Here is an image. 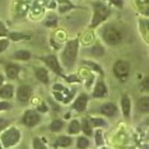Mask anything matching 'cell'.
<instances>
[{
  "mask_svg": "<svg viewBox=\"0 0 149 149\" xmlns=\"http://www.w3.org/2000/svg\"><path fill=\"white\" fill-rule=\"evenodd\" d=\"M32 94V89L29 86H22L19 87L18 92H17V97H18V101H21L22 103L28 102V100L31 98Z\"/></svg>",
  "mask_w": 149,
  "mask_h": 149,
  "instance_id": "52a82bcc",
  "label": "cell"
},
{
  "mask_svg": "<svg viewBox=\"0 0 149 149\" xmlns=\"http://www.w3.org/2000/svg\"><path fill=\"white\" fill-rule=\"evenodd\" d=\"M69 133L70 134H78L79 133V130H80V124H79V121L78 120H73L72 123H70L69 125Z\"/></svg>",
  "mask_w": 149,
  "mask_h": 149,
  "instance_id": "d6986e66",
  "label": "cell"
},
{
  "mask_svg": "<svg viewBox=\"0 0 149 149\" xmlns=\"http://www.w3.org/2000/svg\"><path fill=\"white\" fill-rule=\"evenodd\" d=\"M129 72H130V65H129L126 61H123V60H120V61H117L113 65V73H115V75H116L118 79H121V80L126 79L127 75H129Z\"/></svg>",
  "mask_w": 149,
  "mask_h": 149,
  "instance_id": "5b68a950",
  "label": "cell"
},
{
  "mask_svg": "<svg viewBox=\"0 0 149 149\" xmlns=\"http://www.w3.org/2000/svg\"><path fill=\"white\" fill-rule=\"evenodd\" d=\"M103 40L106 41L108 45H116L121 41V32L118 31V28H116L115 26H107L103 29Z\"/></svg>",
  "mask_w": 149,
  "mask_h": 149,
  "instance_id": "7a4b0ae2",
  "label": "cell"
},
{
  "mask_svg": "<svg viewBox=\"0 0 149 149\" xmlns=\"http://www.w3.org/2000/svg\"><path fill=\"white\" fill-rule=\"evenodd\" d=\"M6 125H8V123H6L5 120H3V118H0V130H1V129H4Z\"/></svg>",
  "mask_w": 149,
  "mask_h": 149,
  "instance_id": "836d02e7",
  "label": "cell"
},
{
  "mask_svg": "<svg viewBox=\"0 0 149 149\" xmlns=\"http://www.w3.org/2000/svg\"><path fill=\"white\" fill-rule=\"evenodd\" d=\"M141 89L144 91V92H148L149 91V79L148 78H145L143 80V86H141Z\"/></svg>",
  "mask_w": 149,
  "mask_h": 149,
  "instance_id": "f546056e",
  "label": "cell"
},
{
  "mask_svg": "<svg viewBox=\"0 0 149 149\" xmlns=\"http://www.w3.org/2000/svg\"><path fill=\"white\" fill-rule=\"evenodd\" d=\"M110 13H111L110 9H107L103 4L96 3V4H94V17H93V22H92V24H91V27H92V28L97 27L101 22L104 21V19L110 15Z\"/></svg>",
  "mask_w": 149,
  "mask_h": 149,
  "instance_id": "3957f363",
  "label": "cell"
},
{
  "mask_svg": "<svg viewBox=\"0 0 149 149\" xmlns=\"http://www.w3.org/2000/svg\"><path fill=\"white\" fill-rule=\"evenodd\" d=\"M87 96L86 94H80L79 97L77 98V101L74 102V108L78 111V112H83L87 107Z\"/></svg>",
  "mask_w": 149,
  "mask_h": 149,
  "instance_id": "9c48e42d",
  "label": "cell"
},
{
  "mask_svg": "<svg viewBox=\"0 0 149 149\" xmlns=\"http://www.w3.org/2000/svg\"><path fill=\"white\" fill-rule=\"evenodd\" d=\"M121 108H123V112H124V116H125V117H129V116H130L131 103H130V100H129L127 96H124L123 100H121Z\"/></svg>",
  "mask_w": 149,
  "mask_h": 149,
  "instance_id": "4fadbf2b",
  "label": "cell"
},
{
  "mask_svg": "<svg viewBox=\"0 0 149 149\" xmlns=\"http://www.w3.org/2000/svg\"><path fill=\"white\" fill-rule=\"evenodd\" d=\"M91 124L93 126H106V123H104V120H102V118H92Z\"/></svg>",
  "mask_w": 149,
  "mask_h": 149,
  "instance_id": "cb8c5ba5",
  "label": "cell"
},
{
  "mask_svg": "<svg viewBox=\"0 0 149 149\" xmlns=\"http://www.w3.org/2000/svg\"><path fill=\"white\" fill-rule=\"evenodd\" d=\"M0 148H1V145H0Z\"/></svg>",
  "mask_w": 149,
  "mask_h": 149,
  "instance_id": "8d00e7d4",
  "label": "cell"
},
{
  "mask_svg": "<svg viewBox=\"0 0 149 149\" xmlns=\"http://www.w3.org/2000/svg\"><path fill=\"white\" fill-rule=\"evenodd\" d=\"M21 139V133H19L17 129L12 127L9 130H6L1 136V141L4 144V147L9 148V147H13L14 144L18 143V140Z\"/></svg>",
  "mask_w": 149,
  "mask_h": 149,
  "instance_id": "277c9868",
  "label": "cell"
},
{
  "mask_svg": "<svg viewBox=\"0 0 149 149\" xmlns=\"http://www.w3.org/2000/svg\"><path fill=\"white\" fill-rule=\"evenodd\" d=\"M33 147H35V149H47L45 145L40 141V139H35V140H33Z\"/></svg>",
  "mask_w": 149,
  "mask_h": 149,
  "instance_id": "484cf974",
  "label": "cell"
},
{
  "mask_svg": "<svg viewBox=\"0 0 149 149\" xmlns=\"http://www.w3.org/2000/svg\"><path fill=\"white\" fill-rule=\"evenodd\" d=\"M83 131L86 133V135H92V127H91V124L88 123L87 120H83Z\"/></svg>",
  "mask_w": 149,
  "mask_h": 149,
  "instance_id": "603a6c76",
  "label": "cell"
},
{
  "mask_svg": "<svg viewBox=\"0 0 149 149\" xmlns=\"http://www.w3.org/2000/svg\"><path fill=\"white\" fill-rule=\"evenodd\" d=\"M77 52H78V40L68 42L65 46V50L63 52V63L65 64L66 68H72L75 63L77 59Z\"/></svg>",
  "mask_w": 149,
  "mask_h": 149,
  "instance_id": "6da1fadb",
  "label": "cell"
},
{
  "mask_svg": "<svg viewBox=\"0 0 149 149\" xmlns=\"http://www.w3.org/2000/svg\"><path fill=\"white\" fill-rule=\"evenodd\" d=\"M63 127H64V123L61 120H54L51 123V125H50V129H51V131H54V133L60 131Z\"/></svg>",
  "mask_w": 149,
  "mask_h": 149,
  "instance_id": "ffe728a7",
  "label": "cell"
},
{
  "mask_svg": "<svg viewBox=\"0 0 149 149\" xmlns=\"http://www.w3.org/2000/svg\"><path fill=\"white\" fill-rule=\"evenodd\" d=\"M1 84H3V77L0 75V86H1Z\"/></svg>",
  "mask_w": 149,
  "mask_h": 149,
  "instance_id": "d590c367",
  "label": "cell"
},
{
  "mask_svg": "<svg viewBox=\"0 0 149 149\" xmlns=\"http://www.w3.org/2000/svg\"><path fill=\"white\" fill-rule=\"evenodd\" d=\"M42 60L45 61L47 65L50 66V69H52L56 74H61V68H60V64H59V60L56 59V56L54 55H50V56H46V57H42Z\"/></svg>",
  "mask_w": 149,
  "mask_h": 149,
  "instance_id": "ba28073f",
  "label": "cell"
},
{
  "mask_svg": "<svg viewBox=\"0 0 149 149\" xmlns=\"http://www.w3.org/2000/svg\"><path fill=\"white\" fill-rule=\"evenodd\" d=\"M101 112H102L103 115H106V116L112 117V116L116 115L117 108H116V106H115L113 103H106V104H103L102 106V108H101Z\"/></svg>",
  "mask_w": 149,
  "mask_h": 149,
  "instance_id": "30bf717a",
  "label": "cell"
},
{
  "mask_svg": "<svg viewBox=\"0 0 149 149\" xmlns=\"http://www.w3.org/2000/svg\"><path fill=\"white\" fill-rule=\"evenodd\" d=\"M40 110H41V112H46L47 108H46L45 104H41V106H38V111H40Z\"/></svg>",
  "mask_w": 149,
  "mask_h": 149,
  "instance_id": "e575fe53",
  "label": "cell"
},
{
  "mask_svg": "<svg viewBox=\"0 0 149 149\" xmlns=\"http://www.w3.org/2000/svg\"><path fill=\"white\" fill-rule=\"evenodd\" d=\"M13 91H14V87H13L12 84H6V86L0 88V97L1 98H12Z\"/></svg>",
  "mask_w": 149,
  "mask_h": 149,
  "instance_id": "5bb4252c",
  "label": "cell"
},
{
  "mask_svg": "<svg viewBox=\"0 0 149 149\" xmlns=\"http://www.w3.org/2000/svg\"><path fill=\"white\" fill-rule=\"evenodd\" d=\"M86 65H88V66H91V68H93L96 72H98V73H101L102 74L103 72H102V68L101 66H98L97 64H94V63H89V61H86Z\"/></svg>",
  "mask_w": 149,
  "mask_h": 149,
  "instance_id": "d4e9b609",
  "label": "cell"
},
{
  "mask_svg": "<svg viewBox=\"0 0 149 149\" xmlns=\"http://www.w3.org/2000/svg\"><path fill=\"white\" fill-rule=\"evenodd\" d=\"M88 145H89V140H88L87 138H84V136L78 138V140H77V147L79 148V149H86V148H88Z\"/></svg>",
  "mask_w": 149,
  "mask_h": 149,
  "instance_id": "44dd1931",
  "label": "cell"
},
{
  "mask_svg": "<svg viewBox=\"0 0 149 149\" xmlns=\"http://www.w3.org/2000/svg\"><path fill=\"white\" fill-rule=\"evenodd\" d=\"M23 37H24V35H22V33H10V38L13 41H19Z\"/></svg>",
  "mask_w": 149,
  "mask_h": 149,
  "instance_id": "f1b7e54d",
  "label": "cell"
},
{
  "mask_svg": "<svg viewBox=\"0 0 149 149\" xmlns=\"http://www.w3.org/2000/svg\"><path fill=\"white\" fill-rule=\"evenodd\" d=\"M19 66L15 65V64H9L8 66H6V75L8 78H10V79H15L17 77H18L19 74Z\"/></svg>",
  "mask_w": 149,
  "mask_h": 149,
  "instance_id": "8fae6325",
  "label": "cell"
},
{
  "mask_svg": "<svg viewBox=\"0 0 149 149\" xmlns=\"http://www.w3.org/2000/svg\"><path fill=\"white\" fill-rule=\"evenodd\" d=\"M112 4H115L116 6H123V4H124V1L123 0H110Z\"/></svg>",
  "mask_w": 149,
  "mask_h": 149,
  "instance_id": "1f68e13d",
  "label": "cell"
},
{
  "mask_svg": "<svg viewBox=\"0 0 149 149\" xmlns=\"http://www.w3.org/2000/svg\"><path fill=\"white\" fill-rule=\"evenodd\" d=\"M106 86H104L103 82H98L96 88H94V92H93V97L96 98H101L106 96Z\"/></svg>",
  "mask_w": 149,
  "mask_h": 149,
  "instance_id": "7c38bea8",
  "label": "cell"
},
{
  "mask_svg": "<svg viewBox=\"0 0 149 149\" xmlns=\"http://www.w3.org/2000/svg\"><path fill=\"white\" fill-rule=\"evenodd\" d=\"M138 110H139V112H141V113H147L149 111V98L148 97H143L139 100Z\"/></svg>",
  "mask_w": 149,
  "mask_h": 149,
  "instance_id": "9a60e30c",
  "label": "cell"
},
{
  "mask_svg": "<svg viewBox=\"0 0 149 149\" xmlns=\"http://www.w3.org/2000/svg\"><path fill=\"white\" fill-rule=\"evenodd\" d=\"M96 143H97V145L103 144V138H102V133H101V131H97L96 133Z\"/></svg>",
  "mask_w": 149,
  "mask_h": 149,
  "instance_id": "83f0119b",
  "label": "cell"
},
{
  "mask_svg": "<svg viewBox=\"0 0 149 149\" xmlns=\"http://www.w3.org/2000/svg\"><path fill=\"white\" fill-rule=\"evenodd\" d=\"M72 141H73L72 138H69V136H60L56 140V144L59 147H69V145H72Z\"/></svg>",
  "mask_w": 149,
  "mask_h": 149,
  "instance_id": "ac0fdd59",
  "label": "cell"
},
{
  "mask_svg": "<svg viewBox=\"0 0 149 149\" xmlns=\"http://www.w3.org/2000/svg\"><path fill=\"white\" fill-rule=\"evenodd\" d=\"M14 57L18 60H23V61H27V60L31 57V52L27 51V50H21V51L15 52L14 54Z\"/></svg>",
  "mask_w": 149,
  "mask_h": 149,
  "instance_id": "e0dca14e",
  "label": "cell"
},
{
  "mask_svg": "<svg viewBox=\"0 0 149 149\" xmlns=\"http://www.w3.org/2000/svg\"><path fill=\"white\" fill-rule=\"evenodd\" d=\"M92 54L94 56H101V55H103V54H104V49L102 46L97 45V46H94L92 49Z\"/></svg>",
  "mask_w": 149,
  "mask_h": 149,
  "instance_id": "7402d4cb",
  "label": "cell"
},
{
  "mask_svg": "<svg viewBox=\"0 0 149 149\" xmlns=\"http://www.w3.org/2000/svg\"><path fill=\"white\" fill-rule=\"evenodd\" d=\"M23 123H24L26 126H29V127L35 126V125H37L40 123L38 113H37L36 111H32V110L27 111L24 113V116H23Z\"/></svg>",
  "mask_w": 149,
  "mask_h": 149,
  "instance_id": "8992f818",
  "label": "cell"
},
{
  "mask_svg": "<svg viewBox=\"0 0 149 149\" xmlns=\"http://www.w3.org/2000/svg\"><path fill=\"white\" fill-rule=\"evenodd\" d=\"M5 33H6L5 27H4V24H3L1 22H0V35H5Z\"/></svg>",
  "mask_w": 149,
  "mask_h": 149,
  "instance_id": "d6a6232c",
  "label": "cell"
},
{
  "mask_svg": "<svg viewBox=\"0 0 149 149\" xmlns=\"http://www.w3.org/2000/svg\"><path fill=\"white\" fill-rule=\"evenodd\" d=\"M10 107V104L8 102H0V111H4V110H8Z\"/></svg>",
  "mask_w": 149,
  "mask_h": 149,
  "instance_id": "4dcf8cb0",
  "label": "cell"
},
{
  "mask_svg": "<svg viewBox=\"0 0 149 149\" xmlns=\"http://www.w3.org/2000/svg\"><path fill=\"white\" fill-rule=\"evenodd\" d=\"M9 42L8 40H0V52H4L6 50V47H8Z\"/></svg>",
  "mask_w": 149,
  "mask_h": 149,
  "instance_id": "4316f807",
  "label": "cell"
},
{
  "mask_svg": "<svg viewBox=\"0 0 149 149\" xmlns=\"http://www.w3.org/2000/svg\"><path fill=\"white\" fill-rule=\"evenodd\" d=\"M36 77L38 80H41L42 83L47 84L49 83V74H47V70L43 69V68H38V69L36 70Z\"/></svg>",
  "mask_w": 149,
  "mask_h": 149,
  "instance_id": "2e32d148",
  "label": "cell"
}]
</instances>
